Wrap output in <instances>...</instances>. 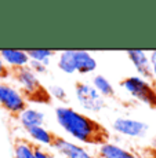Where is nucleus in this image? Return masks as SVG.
<instances>
[{
	"label": "nucleus",
	"mask_w": 156,
	"mask_h": 158,
	"mask_svg": "<svg viewBox=\"0 0 156 158\" xmlns=\"http://www.w3.org/2000/svg\"><path fill=\"white\" fill-rule=\"evenodd\" d=\"M56 118L61 129L80 143L101 144L108 142L109 135L101 124L73 107L58 106L56 107Z\"/></svg>",
	"instance_id": "f257e3e1"
},
{
	"label": "nucleus",
	"mask_w": 156,
	"mask_h": 158,
	"mask_svg": "<svg viewBox=\"0 0 156 158\" xmlns=\"http://www.w3.org/2000/svg\"><path fill=\"white\" fill-rule=\"evenodd\" d=\"M120 87L138 102L151 107H156V88L149 80L140 76H130L120 81Z\"/></svg>",
	"instance_id": "f03ea898"
},
{
	"label": "nucleus",
	"mask_w": 156,
	"mask_h": 158,
	"mask_svg": "<svg viewBox=\"0 0 156 158\" xmlns=\"http://www.w3.org/2000/svg\"><path fill=\"white\" fill-rule=\"evenodd\" d=\"M75 96L79 106L83 110L90 113H100L105 107V98L90 83H76L75 85Z\"/></svg>",
	"instance_id": "7ed1b4c3"
},
{
	"label": "nucleus",
	"mask_w": 156,
	"mask_h": 158,
	"mask_svg": "<svg viewBox=\"0 0 156 158\" xmlns=\"http://www.w3.org/2000/svg\"><path fill=\"white\" fill-rule=\"evenodd\" d=\"M13 76L20 85V91L24 94V96L28 101L29 98L39 99V95H48L47 91L43 89L40 78L30 68H21L13 72Z\"/></svg>",
	"instance_id": "20e7f679"
},
{
	"label": "nucleus",
	"mask_w": 156,
	"mask_h": 158,
	"mask_svg": "<svg viewBox=\"0 0 156 158\" xmlns=\"http://www.w3.org/2000/svg\"><path fill=\"white\" fill-rule=\"evenodd\" d=\"M0 106L10 114L18 115L26 107V98L20 88L0 81Z\"/></svg>",
	"instance_id": "39448f33"
},
{
	"label": "nucleus",
	"mask_w": 156,
	"mask_h": 158,
	"mask_svg": "<svg viewBox=\"0 0 156 158\" xmlns=\"http://www.w3.org/2000/svg\"><path fill=\"white\" fill-rule=\"evenodd\" d=\"M112 128L116 133L122 136H127V138H144L148 133V124L144 121L136 120V118L130 117H118L112 123Z\"/></svg>",
	"instance_id": "423d86ee"
},
{
	"label": "nucleus",
	"mask_w": 156,
	"mask_h": 158,
	"mask_svg": "<svg viewBox=\"0 0 156 158\" xmlns=\"http://www.w3.org/2000/svg\"><path fill=\"white\" fill-rule=\"evenodd\" d=\"M51 147H54L57 153H60L65 158H97L83 146L68 140L65 138H61V136H57Z\"/></svg>",
	"instance_id": "0eeeda50"
},
{
	"label": "nucleus",
	"mask_w": 156,
	"mask_h": 158,
	"mask_svg": "<svg viewBox=\"0 0 156 158\" xmlns=\"http://www.w3.org/2000/svg\"><path fill=\"white\" fill-rule=\"evenodd\" d=\"M0 56L7 69H11L13 72L21 68H26L30 62L28 51L15 50V48H4L0 51Z\"/></svg>",
	"instance_id": "6e6552de"
},
{
	"label": "nucleus",
	"mask_w": 156,
	"mask_h": 158,
	"mask_svg": "<svg viewBox=\"0 0 156 158\" xmlns=\"http://www.w3.org/2000/svg\"><path fill=\"white\" fill-rule=\"evenodd\" d=\"M127 56L140 77L145 80H151V62H149V54L144 50H128Z\"/></svg>",
	"instance_id": "1a4fd4ad"
},
{
	"label": "nucleus",
	"mask_w": 156,
	"mask_h": 158,
	"mask_svg": "<svg viewBox=\"0 0 156 158\" xmlns=\"http://www.w3.org/2000/svg\"><path fill=\"white\" fill-rule=\"evenodd\" d=\"M73 65H75L76 73L80 74H90L97 69V60L88 51L75 50L73 51Z\"/></svg>",
	"instance_id": "9d476101"
},
{
	"label": "nucleus",
	"mask_w": 156,
	"mask_h": 158,
	"mask_svg": "<svg viewBox=\"0 0 156 158\" xmlns=\"http://www.w3.org/2000/svg\"><path fill=\"white\" fill-rule=\"evenodd\" d=\"M18 121L21 127H24L26 131L35 127H43L46 123V114L42 110L36 107H28L26 106L20 114H18Z\"/></svg>",
	"instance_id": "9b49d317"
},
{
	"label": "nucleus",
	"mask_w": 156,
	"mask_h": 158,
	"mask_svg": "<svg viewBox=\"0 0 156 158\" xmlns=\"http://www.w3.org/2000/svg\"><path fill=\"white\" fill-rule=\"evenodd\" d=\"M98 158H140L136 153L122 147V146L104 142L98 146Z\"/></svg>",
	"instance_id": "f8f14e48"
},
{
	"label": "nucleus",
	"mask_w": 156,
	"mask_h": 158,
	"mask_svg": "<svg viewBox=\"0 0 156 158\" xmlns=\"http://www.w3.org/2000/svg\"><path fill=\"white\" fill-rule=\"evenodd\" d=\"M29 135V138L32 139L35 143L40 144V146H53L54 140L57 136L54 135L51 131H48L44 125L43 127H35L26 131Z\"/></svg>",
	"instance_id": "ddd939ff"
},
{
	"label": "nucleus",
	"mask_w": 156,
	"mask_h": 158,
	"mask_svg": "<svg viewBox=\"0 0 156 158\" xmlns=\"http://www.w3.org/2000/svg\"><path fill=\"white\" fill-rule=\"evenodd\" d=\"M91 85L98 91V94L104 96V98H109V96L115 95L114 85L111 84V81L102 74H96L91 80Z\"/></svg>",
	"instance_id": "4468645a"
},
{
	"label": "nucleus",
	"mask_w": 156,
	"mask_h": 158,
	"mask_svg": "<svg viewBox=\"0 0 156 158\" xmlns=\"http://www.w3.org/2000/svg\"><path fill=\"white\" fill-rule=\"evenodd\" d=\"M73 51L75 50H65L58 54L57 66L61 72L66 73V74H73V73H76L75 65H73Z\"/></svg>",
	"instance_id": "2eb2a0df"
},
{
	"label": "nucleus",
	"mask_w": 156,
	"mask_h": 158,
	"mask_svg": "<svg viewBox=\"0 0 156 158\" xmlns=\"http://www.w3.org/2000/svg\"><path fill=\"white\" fill-rule=\"evenodd\" d=\"M14 158H36L35 146L26 139H18L14 143Z\"/></svg>",
	"instance_id": "dca6fc26"
},
{
	"label": "nucleus",
	"mask_w": 156,
	"mask_h": 158,
	"mask_svg": "<svg viewBox=\"0 0 156 158\" xmlns=\"http://www.w3.org/2000/svg\"><path fill=\"white\" fill-rule=\"evenodd\" d=\"M54 51L48 50V48H36V50H29L28 55L30 60H35V62H40L43 65L48 66L50 65L51 58L54 56Z\"/></svg>",
	"instance_id": "f3484780"
},
{
	"label": "nucleus",
	"mask_w": 156,
	"mask_h": 158,
	"mask_svg": "<svg viewBox=\"0 0 156 158\" xmlns=\"http://www.w3.org/2000/svg\"><path fill=\"white\" fill-rule=\"evenodd\" d=\"M47 94L51 96L53 99H57L60 102H66L68 99V94H66V89L62 85H58V84H53L47 88Z\"/></svg>",
	"instance_id": "a211bd4d"
},
{
	"label": "nucleus",
	"mask_w": 156,
	"mask_h": 158,
	"mask_svg": "<svg viewBox=\"0 0 156 158\" xmlns=\"http://www.w3.org/2000/svg\"><path fill=\"white\" fill-rule=\"evenodd\" d=\"M149 62H151V83L156 88V50L149 52Z\"/></svg>",
	"instance_id": "6ab92c4d"
},
{
	"label": "nucleus",
	"mask_w": 156,
	"mask_h": 158,
	"mask_svg": "<svg viewBox=\"0 0 156 158\" xmlns=\"http://www.w3.org/2000/svg\"><path fill=\"white\" fill-rule=\"evenodd\" d=\"M28 68L32 69V70L35 72L38 76L39 74H43V73L47 72V66L43 65V63H40V62H35V60H30L29 65H28Z\"/></svg>",
	"instance_id": "aec40b11"
},
{
	"label": "nucleus",
	"mask_w": 156,
	"mask_h": 158,
	"mask_svg": "<svg viewBox=\"0 0 156 158\" xmlns=\"http://www.w3.org/2000/svg\"><path fill=\"white\" fill-rule=\"evenodd\" d=\"M35 157L36 158H53V154L47 153L44 148L35 146Z\"/></svg>",
	"instance_id": "412c9836"
},
{
	"label": "nucleus",
	"mask_w": 156,
	"mask_h": 158,
	"mask_svg": "<svg viewBox=\"0 0 156 158\" xmlns=\"http://www.w3.org/2000/svg\"><path fill=\"white\" fill-rule=\"evenodd\" d=\"M10 74V72H8V69H7V66L4 65V62H3V59H2V56H0V77H7V76Z\"/></svg>",
	"instance_id": "4be33fe9"
},
{
	"label": "nucleus",
	"mask_w": 156,
	"mask_h": 158,
	"mask_svg": "<svg viewBox=\"0 0 156 158\" xmlns=\"http://www.w3.org/2000/svg\"><path fill=\"white\" fill-rule=\"evenodd\" d=\"M154 144H155V147H156V136H155V142H154Z\"/></svg>",
	"instance_id": "5701e85b"
},
{
	"label": "nucleus",
	"mask_w": 156,
	"mask_h": 158,
	"mask_svg": "<svg viewBox=\"0 0 156 158\" xmlns=\"http://www.w3.org/2000/svg\"><path fill=\"white\" fill-rule=\"evenodd\" d=\"M53 158H56V157H54V156H53Z\"/></svg>",
	"instance_id": "b1692460"
}]
</instances>
